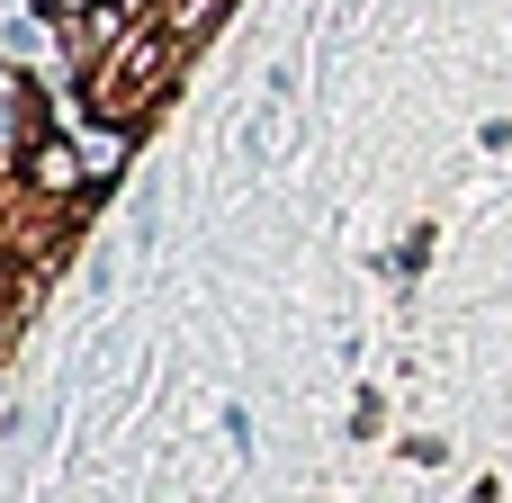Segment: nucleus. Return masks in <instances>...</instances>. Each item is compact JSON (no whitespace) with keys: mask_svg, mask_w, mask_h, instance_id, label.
<instances>
[{"mask_svg":"<svg viewBox=\"0 0 512 503\" xmlns=\"http://www.w3.org/2000/svg\"><path fill=\"white\" fill-rule=\"evenodd\" d=\"M45 18H54V27H72V18H90V0H45Z\"/></svg>","mask_w":512,"mask_h":503,"instance_id":"nucleus-3","label":"nucleus"},{"mask_svg":"<svg viewBox=\"0 0 512 503\" xmlns=\"http://www.w3.org/2000/svg\"><path fill=\"white\" fill-rule=\"evenodd\" d=\"M27 180H36V189H54V198H63V189H81V162H72V144L36 135V144H27Z\"/></svg>","mask_w":512,"mask_h":503,"instance_id":"nucleus-2","label":"nucleus"},{"mask_svg":"<svg viewBox=\"0 0 512 503\" xmlns=\"http://www.w3.org/2000/svg\"><path fill=\"white\" fill-rule=\"evenodd\" d=\"M171 63H180V27H135V36L90 72V108H99V117H117V126H126V117H144V108L171 90Z\"/></svg>","mask_w":512,"mask_h":503,"instance_id":"nucleus-1","label":"nucleus"}]
</instances>
